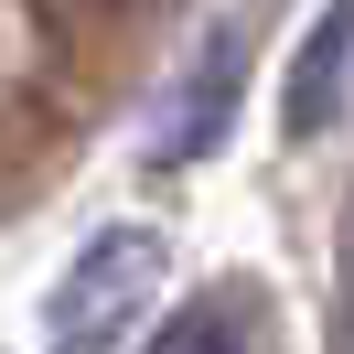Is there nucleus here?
I'll use <instances>...</instances> for the list:
<instances>
[{"label": "nucleus", "instance_id": "nucleus-2", "mask_svg": "<svg viewBox=\"0 0 354 354\" xmlns=\"http://www.w3.org/2000/svg\"><path fill=\"white\" fill-rule=\"evenodd\" d=\"M344 54H354V0H322L301 65H290V129H322L333 97H344Z\"/></svg>", "mask_w": 354, "mask_h": 354}, {"label": "nucleus", "instance_id": "nucleus-1", "mask_svg": "<svg viewBox=\"0 0 354 354\" xmlns=\"http://www.w3.org/2000/svg\"><path fill=\"white\" fill-rule=\"evenodd\" d=\"M161 290V236L151 225H118V236H97L86 258L65 268V290H54V311H44V333H54V354H97L118 322H129L140 301Z\"/></svg>", "mask_w": 354, "mask_h": 354}, {"label": "nucleus", "instance_id": "nucleus-3", "mask_svg": "<svg viewBox=\"0 0 354 354\" xmlns=\"http://www.w3.org/2000/svg\"><path fill=\"white\" fill-rule=\"evenodd\" d=\"M151 354H247V344H236V322H225V311H183V322L151 333Z\"/></svg>", "mask_w": 354, "mask_h": 354}]
</instances>
